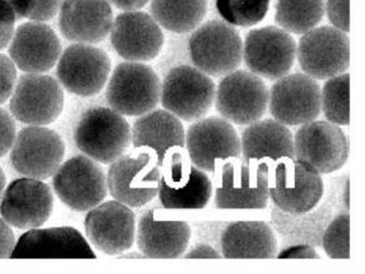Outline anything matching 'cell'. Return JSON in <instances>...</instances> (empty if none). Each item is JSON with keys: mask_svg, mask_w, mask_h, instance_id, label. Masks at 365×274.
I'll return each instance as SVG.
<instances>
[{"mask_svg": "<svg viewBox=\"0 0 365 274\" xmlns=\"http://www.w3.org/2000/svg\"><path fill=\"white\" fill-rule=\"evenodd\" d=\"M74 140L78 149L89 158L111 164L130 146L132 129L123 114L111 108L96 106L80 116Z\"/></svg>", "mask_w": 365, "mask_h": 274, "instance_id": "1", "label": "cell"}, {"mask_svg": "<svg viewBox=\"0 0 365 274\" xmlns=\"http://www.w3.org/2000/svg\"><path fill=\"white\" fill-rule=\"evenodd\" d=\"M243 43L237 30L220 20L202 24L189 39L192 64L207 75L233 72L242 61Z\"/></svg>", "mask_w": 365, "mask_h": 274, "instance_id": "2", "label": "cell"}, {"mask_svg": "<svg viewBox=\"0 0 365 274\" xmlns=\"http://www.w3.org/2000/svg\"><path fill=\"white\" fill-rule=\"evenodd\" d=\"M162 83L149 66L136 61L120 64L106 89L110 108L127 116H140L156 108Z\"/></svg>", "mask_w": 365, "mask_h": 274, "instance_id": "3", "label": "cell"}, {"mask_svg": "<svg viewBox=\"0 0 365 274\" xmlns=\"http://www.w3.org/2000/svg\"><path fill=\"white\" fill-rule=\"evenodd\" d=\"M349 157V142L342 129L323 120L303 123L294 137V161L314 173L340 170Z\"/></svg>", "mask_w": 365, "mask_h": 274, "instance_id": "4", "label": "cell"}, {"mask_svg": "<svg viewBox=\"0 0 365 274\" xmlns=\"http://www.w3.org/2000/svg\"><path fill=\"white\" fill-rule=\"evenodd\" d=\"M216 84L196 67L181 65L170 71L162 83L160 103L179 119H201L215 103Z\"/></svg>", "mask_w": 365, "mask_h": 274, "instance_id": "5", "label": "cell"}, {"mask_svg": "<svg viewBox=\"0 0 365 274\" xmlns=\"http://www.w3.org/2000/svg\"><path fill=\"white\" fill-rule=\"evenodd\" d=\"M303 72L314 80L344 74L351 65V45L347 35L336 27L323 26L303 34L297 46Z\"/></svg>", "mask_w": 365, "mask_h": 274, "instance_id": "6", "label": "cell"}, {"mask_svg": "<svg viewBox=\"0 0 365 274\" xmlns=\"http://www.w3.org/2000/svg\"><path fill=\"white\" fill-rule=\"evenodd\" d=\"M162 171L147 152L123 155L111 163L106 183L114 200L129 208H141L158 195Z\"/></svg>", "mask_w": 365, "mask_h": 274, "instance_id": "7", "label": "cell"}, {"mask_svg": "<svg viewBox=\"0 0 365 274\" xmlns=\"http://www.w3.org/2000/svg\"><path fill=\"white\" fill-rule=\"evenodd\" d=\"M215 103L224 119L235 125H250L267 112L269 90L254 73L233 71L220 81Z\"/></svg>", "mask_w": 365, "mask_h": 274, "instance_id": "8", "label": "cell"}, {"mask_svg": "<svg viewBox=\"0 0 365 274\" xmlns=\"http://www.w3.org/2000/svg\"><path fill=\"white\" fill-rule=\"evenodd\" d=\"M53 189L59 200L75 211H89L108 195L106 176L97 161L75 156L53 174Z\"/></svg>", "mask_w": 365, "mask_h": 274, "instance_id": "9", "label": "cell"}, {"mask_svg": "<svg viewBox=\"0 0 365 274\" xmlns=\"http://www.w3.org/2000/svg\"><path fill=\"white\" fill-rule=\"evenodd\" d=\"M65 143L58 133L44 126L22 129L11 148V163L18 173L45 180L56 173L63 163Z\"/></svg>", "mask_w": 365, "mask_h": 274, "instance_id": "10", "label": "cell"}, {"mask_svg": "<svg viewBox=\"0 0 365 274\" xmlns=\"http://www.w3.org/2000/svg\"><path fill=\"white\" fill-rule=\"evenodd\" d=\"M9 98L13 116L26 125H50L63 112V88L48 75H22Z\"/></svg>", "mask_w": 365, "mask_h": 274, "instance_id": "11", "label": "cell"}, {"mask_svg": "<svg viewBox=\"0 0 365 274\" xmlns=\"http://www.w3.org/2000/svg\"><path fill=\"white\" fill-rule=\"evenodd\" d=\"M295 58L297 43L286 30L269 26L247 34L242 59L250 72L259 78H282L291 71Z\"/></svg>", "mask_w": 365, "mask_h": 274, "instance_id": "12", "label": "cell"}, {"mask_svg": "<svg viewBox=\"0 0 365 274\" xmlns=\"http://www.w3.org/2000/svg\"><path fill=\"white\" fill-rule=\"evenodd\" d=\"M321 95L317 81L308 75H284L269 90V113L284 126L310 123L321 113Z\"/></svg>", "mask_w": 365, "mask_h": 274, "instance_id": "13", "label": "cell"}, {"mask_svg": "<svg viewBox=\"0 0 365 274\" xmlns=\"http://www.w3.org/2000/svg\"><path fill=\"white\" fill-rule=\"evenodd\" d=\"M187 153L195 166L215 172L220 161L239 159L241 140L227 120L210 116L192 123L187 131Z\"/></svg>", "mask_w": 365, "mask_h": 274, "instance_id": "14", "label": "cell"}, {"mask_svg": "<svg viewBox=\"0 0 365 274\" xmlns=\"http://www.w3.org/2000/svg\"><path fill=\"white\" fill-rule=\"evenodd\" d=\"M159 200L165 209H203L212 195V185L204 171L187 159L185 153L162 167Z\"/></svg>", "mask_w": 365, "mask_h": 274, "instance_id": "15", "label": "cell"}, {"mask_svg": "<svg viewBox=\"0 0 365 274\" xmlns=\"http://www.w3.org/2000/svg\"><path fill=\"white\" fill-rule=\"evenodd\" d=\"M111 72V60L101 49L76 43L60 54L57 75L67 91L82 97L96 95Z\"/></svg>", "mask_w": 365, "mask_h": 274, "instance_id": "16", "label": "cell"}, {"mask_svg": "<svg viewBox=\"0 0 365 274\" xmlns=\"http://www.w3.org/2000/svg\"><path fill=\"white\" fill-rule=\"evenodd\" d=\"M53 204L51 188L43 180L22 178L5 188L0 201V213L9 226L33 230L48 220Z\"/></svg>", "mask_w": 365, "mask_h": 274, "instance_id": "17", "label": "cell"}, {"mask_svg": "<svg viewBox=\"0 0 365 274\" xmlns=\"http://www.w3.org/2000/svg\"><path fill=\"white\" fill-rule=\"evenodd\" d=\"M269 189V166L234 161L222 168L215 203L218 209H264Z\"/></svg>", "mask_w": 365, "mask_h": 274, "instance_id": "18", "label": "cell"}, {"mask_svg": "<svg viewBox=\"0 0 365 274\" xmlns=\"http://www.w3.org/2000/svg\"><path fill=\"white\" fill-rule=\"evenodd\" d=\"M269 197L279 209L291 215H304L317 206L324 195L321 174L297 161H280L274 167Z\"/></svg>", "mask_w": 365, "mask_h": 274, "instance_id": "19", "label": "cell"}, {"mask_svg": "<svg viewBox=\"0 0 365 274\" xmlns=\"http://www.w3.org/2000/svg\"><path fill=\"white\" fill-rule=\"evenodd\" d=\"M133 146L145 150L160 168L183 153L186 133L179 118L166 110L150 111L140 116L132 128Z\"/></svg>", "mask_w": 365, "mask_h": 274, "instance_id": "20", "label": "cell"}, {"mask_svg": "<svg viewBox=\"0 0 365 274\" xmlns=\"http://www.w3.org/2000/svg\"><path fill=\"white\" fill-rule=\"evenodd\" d=\"M110 34L114 50L128 61L153 60L164 44V34L156 20L138 11H127L118 15Z\"/></svg>", "mask_w": 365, "mask_h": 274, "instance_id": "21", "label": "cell"}, {"mask_svg": "<svg viewBox=\"0 0 365 274\" xmlns=\"http://www.w3.org/2000/svg\"><path fill=\"white\" fill-rule=\"evenodd\" d=\"M84 226L90 242L106 255H119L134 245V212L118 201H108L89 210Z\"/></svg>", "mask_w": 365, "mask_h": 274, "instance_id": "22", "label": "cell"}, {"mask_svg": "<svg viewBox=\"0 0 365 274\" xmlns=\"http://www.w3.org/2000/svg\"><path fill=\"white\" fill-rule=\"evenodd\" d=\"M9 57L19 69L30 74H43L57 64L61 44L57 34L48 24L26 22L13 34Z\"/></svg>", "mask_w": 365, "mask_h": 274, "instance_id": "23", "label": "cell"}, {"mask_svg": "<svg viewBox=\"0 0 365 274\" xmlns=\"http://www.w3.org/2000/svg\"><path fill=\"white\" fill-rule=\"evenodd\" d=\"M112 24L113 12L108 0H63L60 6V31L72 42H102L111 31Z\"/></svg>", "mask_w": 365, "mask_h": 274, "instance_id": "24", "label": "cell"}, {"mask_svg": "<svg viewBox=\"0 0 365 274\" xmlns=\"http://www.w3.org/2000/svg\"><path fill=\"white\" fill-rule=\"evenodd\" d=\"M81 233L73 227L33 228L13 248L11 258H95Z\"/></svg>", "mask_w": 365, "mask_h": 274, "instance_id": "25", "label": "cell"}, {"mask_svg": "<svg viewBox=\"0 0 365 274\" xmlns=\"http://www.w3.org/2000/svg\"><path fill=\"white\" fill-rule=\"evenodd\" d=\"M190 234L186 221L170 220L157 208L149 209L138 223V249L149 258H177L186 251Z\"/></svg>", "mask_w": 365, "mask_h": 274, "instance_id": "26", "label": "cell"}, {"mask_svg": "<svg viewBox=\"0 0 365 274\" xmlns=\"http://www.w3.org/2000/svg\"><path fill=\"white\" fill-rule=\"evenodd\" d=\"M241 153L247 164H278L294 161V136L287 126L277 120L255 121L241 137Z\"/></svg>", "mask_w": 365, "mask_h": 274, "instance_id": "27", "label": "cell"}, {"mask_svg": "<svg viewBox=\"0 0 365 274\" xmlns=\"http://www.w3.org/2000/svg\"><path fill=\"white\" fill-rule=\"evenodd\" d=\"M222 249L226 258H274L278 245L263 221H237L222 233Z\"/></svg>", "mask_w": 365, "mask_h": 274, "instance_id": "28", "label": "cell"}, {"mask_svg": "<svg viewBox=\"0 0 365 274\" xmlns=\"http://www.w3.org/2000/svg\"><path fill=\"white\" fill-rule=\"evenodd\" d=\"M151 16L173 33L192 31L203 21L207 0H151Z\"/></svg>", "mask_w": 365, "mask_h": 274, "instance_id": "29", "label": "cell"}, {"mask_svg": "<svg viewBox=\"0 0 365 274\" xmlns=\"http://www.w3.org/2000/svg\"><path fill=\"white\" fill-rule=\"evenodd\" d=\"M325 13V0H277L276 22L289 34L307 33Z\"/></svg>", "mask_w": 365, "mask_h": 274, "instance_id": "30", "label": "cell"}, {"mask_svg": "<svg viewBox=\"0 0 365 274\" xmlns=\"http://www.w3.org/2000/svg\"><path fill=\"white\" fill-rule=\"evenodd\" d=\"M349 74L329 78L322 90V108L329 123L349 125L351 121V86Z\"/></svg>", "mask_w": 365, "mask_h": 274, "instance_id": "31", "label": "cell"}, {"mask_svg": "<svg viewBox=\"0 0 365 274\" xmlns=\"http://www.w3.org/2000/svg\"><path fill=\"white\" fill-rule=\"evenodd\" d=\"M216 6L225 22L235 27H252L267 16L269 0H217Z\"/></svg>", "mask_w": 365, "mask_h": 274, "instance_id": "32", "label": "cell"}, {"mask_svg": "<svg viewBox=\"0 0 365 274\" xmlns=\"http://www.w3.org/2000/svg\"><path fill=\"white\" fill-rule=\"evenodd\" d=\"M351 218L348 213L339 215L324 234L323 247L331 258L349 260L351 257Z\"/></svg>", "mask_w": 365, "mask_h": 274, "instance_id": "33", "label": "cell"}, {"mask_svg": "<svg viewBox=\"0 0 365 274\" xmlns=\"http://www.w3.org/2000/svg\"><path fill=\"white\" fill-rule=\"evenodd\" d=\"M15 14L33 21L45 22L59 12L63 0H7Z\"/></svg>", "mask_w": 365, "mask_h": 274, "instance_id": "34", "label": "cell"}, {"mask_svg": "<svg viewBox=\"0 0 365 274\" xmlns=\"http://www.w3.org/2000/svg\"><path fill=\"white\" fill-rule=\"evenodd\" d=\"M325 11L329 21L336 29L341 30L344 33H348L351 30L349 0H327Z\"/></svg>", "mask_w": 365, "mask_h": 274, "instance_id": "35", "label": "cell"}, {"mask_svg": "<svg viewBox=\"0 0 365 274\" xmlns=\"http://www.w3.org/2000/svg\"><path fill=\"white\" fill-rule=\"evenodd\" d=\"M16 81V68L11 58L0 54V104L12 95Z\"/></svg>", "mask_w": 365, "mask_h": 274, "instance_id": "36", "label": "cell"}, {"mask_svg": "<svg viewBox=\"0 0 365 274\" xmlns=\"http://www.w3.org/2000/svg\"><path fill=\"white\" fill-rule=\"evenodd\" d=\"M16 14L7 0H0V51L6 48L15 31Z\"/></svg>", "mask_w": 365, "mask_h": 274, "instance_id": "37", "label": "cell"}, {"mask_svg": "<svg viewBox=\"0 0 365 274\" xmlns=\"http://www.w3.org/2000/svg\"><path fill=\"white\" fill-rule=\"evenodd\" d=\"M16 136V126L9 112L0 108V158L12 148Z\"/></svg>", "mask_w": 365, "mask_h": 274, "instance_id": "38", "label": "cell"}, {"mask_svg": "<svg viewBox=\"0 0 365 274\" xmlns=\"http://www.w3.org/2000/svg\"><path fill=\"white\" fill-rule=\"evenodd\" d=\"M15 245L14 233L4 219H0V258L11 257Z\"/></svg>", "mask_w": 365, "mask_h": 274, "instance_id": "39", "label": "cell"}, {"mask_svg": "<svg viewBox=\"0 0 365 274\" xmlns=\"http://www.w3.org/2000/svg\"><path fill=\"white\" fill-rule=\"evenodd\" d=\"M278 258H316V260H319L321 257L310 245H297L282 250L279 253Z\"/></svg>", "mask_w": 365, "mask_h": 274, "instance_id": "40", "label": "cell"}, {"mask_svg": "<svg viewBox=\"0 0 365 274\" xmlns=\"http://www.w3.org/2000/svg\"><path fill=\"white\" fill-rule=\"evenodd\" d=\"M185 258H220V255L210 245H200L187 253Z\"/></svg>", "mask_w": 365, "mask_h": 274, "instance_id": "41", "label": "cell"}, {"mask_svg": "<svg viewBox=\"0 0 365 274\" xmlns=\"http://www.w3.org/2000/svg\"><path fill=\"white\" fill-rule=\"evenodd\" d=\"M108 1L123 11H138L149 3V0H108Z\"/></svg>", "mask_w": 365, "mask_h": 274, "instance_id": "42", "label": "cell"}, {"mask_svg": "<svg viewBox=\"0 0 365 274\" xmlns=\"http://www.w3.org/2000/svg\"><path fill=\"white\" fill-rule=\"evenodd\" d=\"M5 188H6V176H5L4 171L0 168V201H1V197H3Z\"/></svg>", "mask_w": 365, "mask_h": 274, "instance_id": "43", "label": "cell"}]
</instances>
